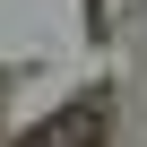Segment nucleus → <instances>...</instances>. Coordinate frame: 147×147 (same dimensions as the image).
<instances>
[{"label":"nucleus","mask_w":147,"mask_h":147,"mask_svg":"<svg viewBox=\"0 0 147 147\" xmlns=\"http://www.w3.org/2000/svg\"><path fill=\"white\" fill-rule=\"evenodd\" d=\"M95 130H104V104H69V113H52L26 147H95Z\"/></svg>","instance_id":"obj_1"}]
</instances>
